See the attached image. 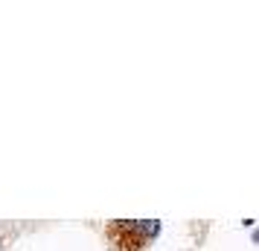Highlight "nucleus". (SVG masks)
<instances>
[]
</instances>
